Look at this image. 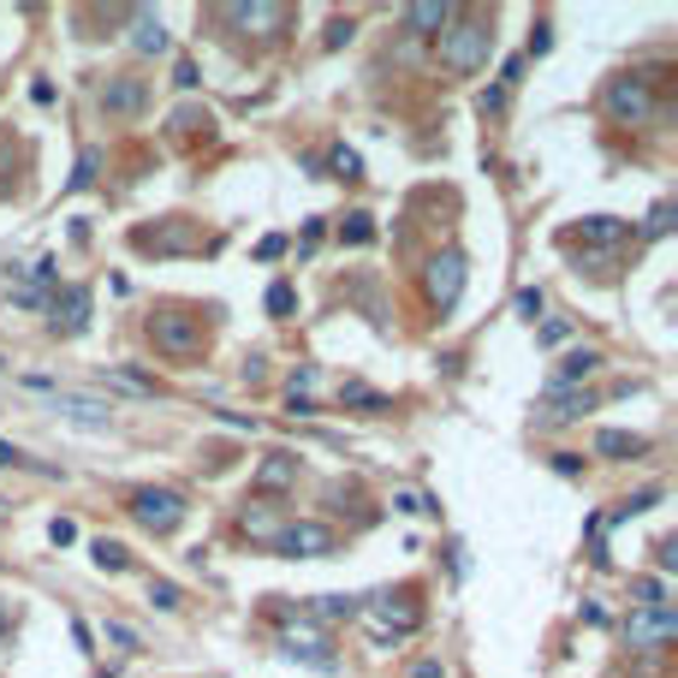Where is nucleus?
<instances>
[{"label": "nucleus", "instance_id": "f257e3e1", "mask_svg": "<svg viewBox=\"0 0 678 678\" xmlns=\"http://www.w3.org/2000/svg\"><path fill=\"white\" fill-rule=\"evenodd\" d=\"M434 55H441V66H446L452 78L482 72V66H489V55H494V19H482V12H459V19L441 30Z\"/></svg>", "mask_w": 678, "mask_h": 678}, {"label": "nucleus", "instance_id": "f03ea898", "mask_svg": "<svg viewBox=\"0 0 678 678\" xmlns=\"http://www.w3.org/2000/svg\"><path fill=\"white\" fill-rule=\"evenodd\" d=\"M149 340H155V352H161V357L190 363L203 352V322L185 316V309H155V316H149Z\"/></svg>", "mask_w": 678, "mask_h": 678}, {"label": "nucleus", "instance_id": "7ed1b4c3", "mask_svg": "<svg viewBox=\"0 0 678 678\" xmlns=\"http://www.w3.org/2000/svg\"><path fill=\"white\" fill-rule=\"evenodd\" d=\"M601 108H607V119H613V126H642V119L655 114V90H649V78H642V72H619V78H607Z\"/></svg>", "mask_w": 678, "mask_h": 678}, {"label": "nucleus", "instance_id": "20e7f679", "mask_svg": "<svg viewBox=\"0 0 678 678\" xmlns=\"http://www.w3.org/2000/svg\"><path fill=\"white\" fill-rule=\"evenodd\" d=\"M185 512H190V507H185L179 489H137V494H131V518H137L149 535H173V530L185 524Z\"/></svg>", "mask_w": 678, "mask_h": 678}, {"label": "nucleus", "instance_id": "39448f33", "mask_svg": "<svg viewBox=\"0 0 678 678\" xmlns=\"http://www.w3.org/2000/svg\"><path fill=\"white\" fill-rule=\"evenodd\" d=\"M416 625H423V607H416V589H399V596H381L370 607V631L375 642H399V637H411Z\"/></svg>", "mask_w": 678, "mask_h": 678}, {"label": "nucleus", "instance_id": "423d86ee", "mask_svg": "<svg viewBox=\"0 0 678 678\" xmlns=\"http://www.w3.org/2000/svg\"><path fill=\"white\" fill-rule=\"evenodd\" d=\"M464 274H471V263H464L459 250L429 256V268H423V292H429V304L441 309V316H446V309L464 298Z\"/></svg>", "mask_w": 678, "mask_h": 678}, {"label": "nucleus", "instance_id": "0eeeda50", "mask_svg": "<svg viewBox=\"0 0 678 678\" xmlns=\"http://www.w3.org/2000/svg\"><path fill=\"white\" fill-rule=\"evenodd\" d=\"M672 637H678V613H672V607H637V613L625 619V642H631L637 655H660Z\"/></svg>", "mask_w": 678, "mask_h": 678}, {"label": "nucleus", "instance_id": "6e6552de", "mask_svg": "<svg viewBox=\"0 0 678 678\" xmlns=\"http://www.w3.org/2000/svg\"><path fill=\"white\" fill-rule=\"evenodd\" d=\"M274 553H286V560H327V553H340V535L327 524H316V518H298V524L281 530Z\"/></svg>", "mask_w": 678, "mask_h": 678}, {"label": "nucleus", "instance_id": "1a4fd4ad", "mask_svg": "<svg viewBox=\"0 0 678 678\" xmlns=\"http://www.w3.org/2000/svg\"><path fill=\"white\" fill-rule=\"evenodd\" d=\"M286 524H292V518H286L281 500H256V507L238 512V535H245V542H263V548L281 542V530H286Z\"/></svg>", "mask_w": 678, "mask_h": 678}, {"label": "nucleus", "instance_id": "9d476101", "mask_svg": "<svg viewBox=\"0 0 678 678\" xmlns=\"http://www.w3.org/2000/svg\"><path fill=\"white\" fill-rule=\"evenodd\" d=\"M48 309H55V316H48V327H55V334H66V340H78L83 327H90V286L55 292V298H48Z\"/></svg>", "mask_w": 678, "mask_h": 678}, {"label": "nucleus", "instance_id": "9b49d317", "mask_svg": "<svg viewBox=\"0 0 678 678\" xmlns=\"http://www.w3.org/2000/svg\"><path fill=\"white\" fill-rule=\"evenodd\" d=\"M226 24L250 30V37H274L281 24H292V7H274V0H250V7H220Z\"/></svg>", "mask_w": 678, "mask_h": 678}, {"label": "nucleus", "instance_id": "f8f14e48", "mask_svg": "<svg viewBox=\"0 0 678 678\" xmlns=\"http://www.w3.org/2000/svg\"><path fill=\"white\" fill-rule=\"evenodd\" d=\"M464 7H452V0H411L405 12H399V24L411 30V37H441V30L459 19Z\"/></svg>", "mask_w": 678, "mask_h": 678}, {"label": "nucleus", "instance_id": "ddd939ff", "mask_svg": "<svg viewBox=\"0 0 678 678\" xmlns=\"http://www.w3.org/2000/svg\"><path fill=\"white\" fill-rule=\"evenodd\" d=\"M144 101H149V83L131 78V72L101 83V108H108L114 119H137V114H144Z\"/></svg>", "mask_w": 678, "mask_h": 678}, {"label": "nucleus", "instance_id": "4468645a", "mask_svg": "<svg viewBox=\"0 0 678 678\" xmlns=\"http://www.w3.org/2000/svg\"><path fill=\"white\" fill-rule=\"evenodd\" d=\"M286 489H298V459L292 452H268L250 471V494H286Z\"/></svg>", "mask_w": 678, "mask_h": 678}, {"label": "nucleus", "instance_id": "2eb2a0df", "mask_svg": "<svg viewBox=\"0 0 678 678\" xmlns=\"http://www.w3.org/2000/svg\"><path fill=\"white\" fill-rule=\"evenodd\" d=\"M601 245V250H613V245H625V238H631V220H619V215H589V220H578L566 233V245Z\"/></svg>", "mask_w": 678, "mask_h": 678}, {"label": "nucleus", "instance_id": "dca6fc26", "mask_svg": "<svg viewBox=\"0 0 678 678\" xmlns=\"http://www.w3.org/2000/svg\"><path fill=\"white\" fill-rule=\"evenodd\" d=\"M286 655L292 660H316L322 672H334V655H327V637L316 631V619H292V631H286Z\"/></svg>", "mask_w": 678, "mask_h": 678}, {"label": "nucleus", "instance_id": "f3484780", "mask_svg": "<svg viewBox=\"0 0 678 678\" xmlns=\"http://www.w3.org/2000/svg\"><path fill=\"white\" fill-rule=\"evenodd\" d=\"M131 48H137V55H167V24H161V12L131 7Z\"/></svg>", "mask_w": 678, "mask_h": 678}, {"label": "nucleus", "instance_id": "a211bd4d", "mask_svg": "<svg viewBox=\"0 0 678 678\" xmlns=\"http://www.w3.org/2000/svg\"><path fill=\"white\" fill-rule=\"evenodd\" d=\"M601 370V352H589V345H578V352H566L560 363H553V393H566V387H578L583 375H596Z\"/></svg>", "mask_w": 678, "mask_h": 678}, {"label": "nucleus", "instance_id": "6ab92c4d", "mask_svg": "<svg viewBox=\"0 0 678 678\" xmlns=\"http://www.w3.org/2000/svg\"><path fill=\"white\" fill-rule=\"evenodd\" d=\"M596 452H601V459H642V452H649V434H631V429H601V434H596Z\"/></svg>", "mask_w": 678, "mask_h": 678}, {"label": "nucleus", "instance_id": "aec40b11", "mask_svg": "<svg viewBox=\"0 0 678 678\" xmlns=\"http://www.w3.org/2000/svg\"><path fill=\"white\" fill-rule=\"evenodd\" d=\"M596 411V393H583V387H566V393H553V405L542 423H583V416Z\"/></svg>", "mask_w": 678, "mask_h": 678}, {"label": "nucleus", "instance_id": "412c9836", "mask_svg": "<svg viewBox=\"0 0 678 678\" xmlns=\"http://www.w3.org/2000/svg\"><path fill=\"white\" fill-rule=\"evenodd\" d=\"M60 411L72 416V423H83V429H108V423H114V405H101V399H72V393H60Z\"/></svg>", "mask_w": 678, "mask_h": 678}, {"label": "nucleus", "instance_id": "4be33fe9", "mask_svg": "<svg viewBox=\"0 0 678 678\" xmlns=\"http://www.w3.org/2000/svg\"><path fill=\"white\" fill-rule=\"evenodd\" d=\"M101 381H108V387H119V393L155 399V375H144V370H131V363H108V370H101Z\"/></svg>", "mask_w": 678, "mask_h": 678}, {"label": "nucleus", "instance_id": "5701e85b", "mask_svg": "<svg viewBox=\"0 0 678 678\" xmlns=\"http://www.w3.org/2000/svg\"><path fill=\"white\" fill-rule=\"evenodd\" d=\"M304 613H309V619H357L363 601H357V596H316Z\"/></svg>", "mask_w": 678, "mask_h": 678}, {"label": "nucleus", "instance_id": "b1692460", "mask_svg": "<svg viewBox=\"0 0 678 678\" xmlns=\"http://www.w3.org/2000/svg\"><path fill=\"white\" fill-rule=\"evenodd\" d=\"M101 161H108V155H101V149L90 144V149L78 155V167H72V179H66V190H90V185L101 179Z\"/></svg>", "mask_w": 678, "mask_h": 678}, {"label": "nucleus", "instance_id": "393cba45", "mask_svg": "<svg viewBox=\"0 0 678 678\" xmlns=\"http://www.w3.org/2000/svg\"><path fill=\"white\" fill-rule=\"evenodd\" d=\"M649 507H660V489H642V494H631V500H619V507L601 518V530H607V524H625V518H642Z\"/></svg>", "mask_w": 678, "mask_h": 678}, {"label": "nucleus", "instance_id": "a878e982", "mask_svg": "<svg viewBox=\"0 0 678 678\" xmlns=\"http://www.w3.org/2000/svg\"><path fill=\"white\" fill-rule=\"evenodd\" d=\"M327 167H334V179H363V155L352 144H334L327 149Z\"/></svg>", "mask_w": 678, "mask_h": 678}, {"label": "nucleus", "instance_id": "bb28decb", "mask_svg": "<svg viewBox=\"0 0 678 678\" xmlns=\"http://www.w3.org/2000/svg\"><path fill=\"white\" fill-rule=\"evenodd\" d=\"M90 560H96L101 571H126L131 553H126V542H108V535H101V542H90Z\"/></svg>", "mask_w": 678, "mask_h": 678}, {"label": "nucleus", "instance_id": "cd10ccee", "mask_svg": "<svg viewBox=\"0 0 678 678\" xmlns=\"http://www.w3.org/2000/svg\"><path fill=\"white\" fill-rule=\"evenodd\" d=\"M340 245H375V220L363 215V208H357V215H345V220H340Z\"/></svg>", "mask_w": 678, "mask_h": 678}, {"label": "nucleus", "instance_id": "c85d7f7f", "mask_svg": "<svg viewBox=\"0 0 678 678\" xmlns=\"http://www.w3.org/2000/svg\"><path fill=\"white\" fill-rule=\"evenodd\" d=\"M340 405H363V411H387V399H381L375 387H363V381H345V387H340Z\"/></svg>", "mask_w": 678, "mask_h": 678}, {"label": "nucleus", "instance_id": "c756f323", "mask_svg": "<svg viewBox=\"0 0 678 678\" xmlns=\"http://www.w3.org/2000/svg\"><path fill=\"white\" fill-rule=\"evenodd\" d=\"M179 601L185 596H179V583H173V578H149V607H155V613H173Z\"/></svg>", "mask_w": 678, "mask_h": 678}, {"label": "nucleus", "instance_id": "7c9ffc66", "mask_svg": "<svg viewBox=\"0 0 678 678\" xmlns=\"http://www.w3.org/2000/svg\"><path fill=\"white\" fill-rule=\"evenodd\" d=\"M292 309H298V292H292L286 281H274V286H268V316H281V322H286Z\"/></svg>", "mask_w": 678, "mask_h": 678}, {"label": "nucleus", "instance_id": "2f4dec72", "mask_svg": "<svg viewBox=\"0 0 678 678\" xmlns=\"http://www.w3.org/2000/svg\"><path fill=\"white\" fill-rule=\"evenodd\" d=\"M672 233V203H655L649 220H642V238H667Z\"/></svg>", "mask_w": 678, "mask_h": 678}, {"label": "nucleus", "instance_id": "473e14b6", "mask_svg": "<svg viewBox=\"0 0 678 678\" xmlns=\"http://www.w3.org/2000/svg\"><path fill=\"white\" fill-rule=\"evenodd\" d=\"M24 274H30V286H37V292H48V286H55V274H60V263H55V256H37Z\"/></svg>", "mask_w": 678, "mask_h": 678}, {"label": "nucleus", "instance_id": "72a5a7b5", "mask_svg": "<svg viewBox=\"0 0 678 678\" xmlns=\"http://www.w3.org/2000/svg\"><path fill=\"white\" fill-rule=\"evenodd\" d=\"M393 512H405V518H416V512H434V500H423L416 489H399L393 494Z\"/></svg>", "mask_w": 678, "mask_h": 678}, {"label": "nucleus", "instance_id": "f704fd0d", "mask_svg": "<svg viewBox=\"0 0 678 678\" xmlns=\"http://www.w3.org/2000/svg\"><path fill=\"white\" fill-rule=\"evenodd\" d=\"M637 607H667V589H660V578H637Z\"/></svg>", "mask_w": 678, "mask_h": 678}, {"label": "nucleus", "instance_id": "c9c22d12", "mask_svg": "<svg viewBox=\"0 0 678 678\" xmlns=\"http://www.w3.org/2000/svg\"><path fill=\"white\" fill-rule=\"evenodd\" d=\"M512 309H518L524 322H535V316H542V292H535V286H524V292L512 298Z\"/></svg>", "mask_w": 678, "mask_h": 678}, {"label": "nucleus", "instance_id": "e433bc0d", "mask_svg": "<svg viewBox=\"0 0 678 678\" xmlns=\"http://www.w3.org/2000/svg\"><path fill=\"white\" fill-rule=\"evenodd\" d=\"M48 542H55V548H72V542H78V524H72V518H55V524H48Z\"/></svg>", "mask_w": 678, "mask_h": 678}, {"label": "nucleus", "instance_id": "4c0bfd02", "mask_svg": "<svg viewBox=\"0 0 678 678\" xmlns=\"http://www.w3.org/2000/svg\"><path fill=\"white\" fill-rule=\"evenodd\" d=\"M281 256H286V238L281 233H268L263 245H256V263H281Z\"/></svg>", "mask_w": 678, "mask_h": 678}, {"label": "nucleus", "instance_id": "58836bf2", "mask_svg": "<svg viewBox=\"0 0 678 678\" xmlns=\"http://www.w3.org/2000/svg\"><path fill=\"white\" fill-rule=\"evenodd\" d=\"M0 471H37V464H30L19 446H7V441H0Z\"/></svg>", "mask_w": 678, "mask_h": 678}, {"label": "nucleus", "instance_id": "ea45409f", "mask_svg": "<svg viewBox=\"0 0 678 678\" xmlns=\"http://www.w3.org/2000/svg\"><path fill=\"white\" fill-rule=\"evenodd\" d=\"M173 83H179V90H197V83H203L197 60H179V66H173Z\"/></svg>", "mask_w": 678, "mask_h": 678}, {"label": "nucleus", "instance_id": "a19ab883", "mask_svg": "<svg viewBox=\"0 0 678 678\" xmlns=\"http://www.w3.org/2000/svg\"><path fill=\"white\" fill-rule=\"evenodd\" d=\"M548 48H553V30H548V24H535V30H530V55H524V60H542Z\"/></svg>", "mask_w": 678, "mask_h": 678}, {"label": "nucleus", "instance_id": "79ce46f5", "mask_svg": "<svg viewBox=\"0 0 678 678\" xmlns=\"http://www.w3.org/2000/svg\"><path fill=\"white\" fill-rule=\"evenodd\" d=\"M12 304H19V309H42V304H48V292H37V286H12Z\"/></svg>", "mask_w": 678, "mask_h": 678}, {"label": "nucleus", "instance_id": "37998d69", "mask_svg": "<svg viewBox=\"0 0 678 678\" xmlns=\"http://www.w3.org/2000/svg\"><path fill=\"white\" fill-rule=\"evenodd\" d=\"M655 566H660V571H672V566H678V535H660V548H655Z\"/></svg>", "mask_w": 678, "mask_h": 678}, {"label": "nucleus", "instance_id": "c03bdc74", "mask_svg": "<svg viewBox=\"0 0 678 678\" xmlns=\"http://www.w3.org/2000/svg\"><path fill=\"white\" fill-rule=\"evenodd\" d=\"M553 471H560V476H583V452H553Z\"/></svg>", "mask_w": 678, "mask_h": 678}, {"label": "nucleus", "instance_id": "a18cd8bd", "mask_svg": "<svg viewBox=\"0 0 678 678\" xmlns=\"http://www.w3.org/2000/svg\"><path fill=\"white\" fill-rule=\"evenodd\" d=\"M352 30H357L352 19H334V24H327V37H322V42H327V48H345V42H352Z\"/></svg>", "mask_w": 678, "mask_h": 678}, {"label": "nucleus", "instance_id": "49530a36", "mask_svg": "<svg viewBox=\"0 0 678 678\" xmlns=\"http://www.w3.org/2000/svg\"><path fill=\"white\" fill-rule=\"evenodd\" d=\"M524 66H530L524 55H512L507 66H500V90H512V83H518V78H524Z\"/></svg>", "mask_w": 678, "mask_h": 678}, {"label": "nucleus", "instance_id": "de8ad7c7", "mask_svg": "<svg viewBox=\"0 0 678 678\" xmlns=\"http://www.w3.org/2000/svg\"><path fill=\"white\" fill-rule=\"evenodd\" d=\"M108 642H114V649H137V631H131V625H108Z\"/></svg>", "mask_w": 678, "mask_h": 678}, {"label": "nucleus", "instance_id": "09e8293b", "mask_svg": "<svg viewBox=\"0 0 678 678\" xmlns=\"http://www.w3.org/2000/svg\"><path fill=\"white\" fill-rule=\"evenodd\" d=\"M405 678H446V667H441V660H411Z\"/></svg>", "mask_w": 678, "mask_h": 678}, {"label": "nucleus", "instance_id": "8fccbe9b", "mask_svg": "<svg viewBox=\"0 0 678 678\" xmlns=\"http://www.w3.org/2000/svg\"><path fill=\"white\" fill-rule=\"evenodd\" d=\"M476 108H482V114H500V108H507V90H500V83H494V90H482Z\"/></svg>", "mask_w": 678, "mask_h": 678}, {"label": "nucleus", "instance_id": "3c124183", "mask_svg": "<svg viewBox=\"0 0 678 678\" xmlns=\"http://www.w3.org/2000/svg\"><path fill=\"white\" fill-rule=\"evenodd\" d=\"M566 334H571V327H566V322H542V334H535V340H542V345H560Z\"/></svg>", "mask_w": 678, "mask_h": 678}, {"label": "nucleus", "instance_id": "603ef678", "mask_svg": "<svg viewBox=\"0 0 678 678\" xmlns=\"http://www.w3.org/2000/svg\"><path fill=\"white\" fill-rule=\"evenodd\" d=\"M72 642H78V649H83V655H90V649H96V637H90V625H83V619H72Z\"/></svg>", "mask_w": 678, "mask_h": 678}, {"label": "nucleus", "instance_id": "864d4df0", "mask_svg": "<svg viewBox=\"0 0 678 678\" xmlns=\"http://www.w3.org/2000/svg\"><path fill=\"white\" fill-rule=\"evenodd\" d=\"M286 411H292V416H309L316 405H309V393H286Z\"/></svg>", "mask_w": 678, "mask_h": 678}, {"label": "nucleus", "instance_id": "5fc2aeb1", "mask_svg": "<svg viewBox=\"0 0 678 678\" xmlns=\"http://www.w3.org/2000/svg\"><path fill=\"white\" fill-rule=\"evenodd\" d=\"M12 631V601H0V637Z\"/></svg>", "mask_w": 678, "mask_h": 678}]
</instances>
